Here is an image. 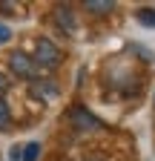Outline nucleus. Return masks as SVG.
<instances>
[{
	"label": "nucleus",
	"instance_id": "f257e3e1",
	"mask_svg": "<svg viewBox=\"0 0 155 161\" xmlns=\"http://www.w3.org/2000/svg\"><path fill=\"white\" fill-rule=\"evenodd\" d=\"M32 60H35V66H40V69H55V66H61L63 52H61V46H57L55 40L37 37L35 52H32Z\"/></svg>",
	"mask_w": 155,
	"mask_h": 161
},
{
	"label": "nucleus",
	"instance_id": "f03ea898",
	"mask_svg": "<svg viewBox=\"0 0 155 161\" xmlns=\"http://www.w3.org/2000/svg\"><path fill=\"white\" fill-rule=\"evenodd\" d=\"M9 72L12 75H17V78H26V80H35L37 75V66H35V60H32V55L29 52H23V49H14L12 55H9Z\"/></svg>",
	"mask_w": 155,
	"mask_h": 161
},
{
	"label": "nucleus",
	"instance_id": "7ed1b4c3",
	"mask_svg": "<svg viewBox=\"0 0 155 161\" xmlns=\"http://www.w3.org/2000/svg\"><path fill=\"white\" fill-rule=\"evenodd\" d=\"M66 118H69V124L75 127V130H81V132H92V130H101V118L98 115H92L86 107H72L69 112H66Z\"/></svg>",
	"mask_w": 155,
	"mask_h": 161
},
{
	"label": "nucleus",
	"instance_id": "20e7f679",
	"mask_svg": "<svg viewBox=\"0 0 155 161\" xmlns=\"http://www.w3.org/2000/svg\"><path fill=\"white\" fill-rule=\"evenodd\" d=\"M29 95L46 104V101H55L61 95V86L55 84V78H35V80H29Z\"/></svg>",
	"mask_w": 155,
	"mask_h": 161
},
{
	"label": "nucleus",
	"instance_id": "39448f33",
	"mask_svg": "<svg viewBox=\"0 0 155 161\" xmlns=\"http://www.w3.org/2000/svg\"><path fill=\"white\" fill-rule=\"evenodd\" d=\"M55 23L61 26L66 35H72V32H75V12H72L69 6H57V9H55Z\"/></svg>",
	"mask_w": 155,
	"mask_h": 161
},
{
	"label": "nucleus",
	"instance_id": "423d86ee",
	"mask_svg": "<svg viewBox=\"0 0 155 161\" xmlns=\"http://www.w3.org/2000/svg\"><path fill=\"white\" fill-rule=\"evenodd\" d=\"M83 9H86L89 14H109V12L115 9V3H112V0H86Z\"/></svg>",
	"mask_w": 155,
	"mask_h": 161
},
{
	"label": "nucleus",
	"instance_id": "0eeeda50",
	"mask_svg": "<svg viewBox=\"0 0 155 161\" xmlns=\"http://www.w3.org/2000/svg\"><path fill=\"white\" fill-rule=\"evenodd\" d=\"M12 127V109H9V101L0 98V132H6Z\"/></svg>",
	"mask_w": 155,
	"mask_h": 161
},
{
	"label": "nucleus",
	"instance_id": "6e6552de",
	"mask_svg": "<svg viewBox=\"0 0 155 161\" xmlns=\"http://www.w3.org/2000/svg\"><path fill=\"white\" fill-rule=\"evenodd\" d=\"M135 20L144 26H155V9H138L135 12Z\"/></svg>",
	"mask_w": 155,
	"mask_h": 161
},
{
	"label": "nucleus",
	"instance_id": "1a4fd4ad",
	"mask_svg": "<svg viewBox=\"0 0 155 161\" xmlns=\"http://www.w3.org/2000/svg\"><path fill=\"white\" fill-rule=\"evenodd\" d=\"M37 155H40V144H37V141H29L23 147V161H37Z\"/></svg>",
	"mask_w": 155,
	"mask_h": 161
},
{
	"label": "nucleus",
	"instance_id": "9d476101",
	"mask_svg": "<svg viewBox=\"0 0 155 161\" xmlns=\"http://www.w3.org/2000/svg\"><path fill=\"white\" fill-rule=\"evenodd\" d=\"M9 40H12V29H9L6 23H0V46L9 43Z\"/></svg>",
	"mask_w": 155,
	"mask_h": 161
},
{
	"label": "nucleus",
	"instance_id": "9b49d317",
	"mask_svg": "<svg viewBox=\"0 0 155 161\" xmlns=\"http://www.w3.org/2000/svg\"><path fill=\"white\" fill-rule=\"evenodd\" d=\"M9 86H12V78H6L3 72H0V98H3V95L9 92Z\"/></svg>",
	"mask_w": 155,
	"mask_h": 161
},
{
	"label": "nucleus",
	"instance_id": "f8f14e48",
	"mask_svg": "<svg viewBox=\"0 0 155 161\" xmlns=\"http://www.w3.org/2000/svg\"><path fill=\"white\" fill-rule=\"evenodd\" d=\"M86 161H98V158H86Z\"/></svg>",
	"mask_w": 155,
	"mask_h": 161
}]
</instances>
